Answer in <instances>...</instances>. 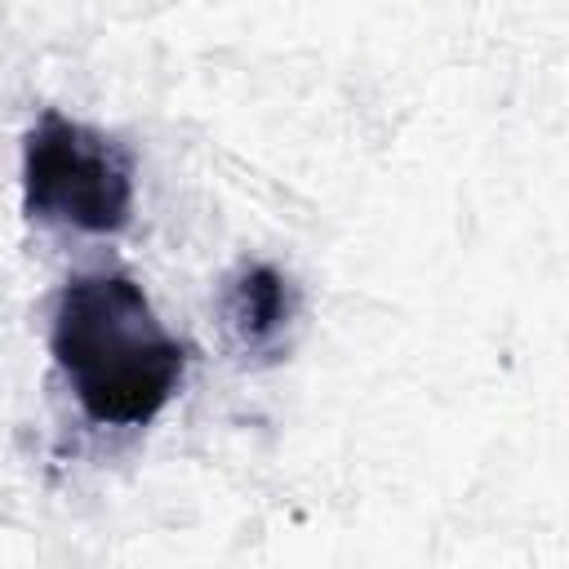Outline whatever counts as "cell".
<instances>
[{
  "mask_svg": "<svg viewBox=\"0 0 569 569\" xmlns=\"http://www.w3.org/2000/svg\"><path fill=\"white\" fill-rule=\"evenodd\" d=\"M49 351L93 427H147L178 391L187 347L160 325L142 284L124 271L67 280L49 325Z\"/></svg>",
  "mask_w": 569,
  "mask_h": 569,
  "instance_id": "obj_1",
  "label": "cell"
},
{
  "mask_svg": "<svg viewBox=\"0 0 569 569\" xmlns=\"http://www.w3.org/2000/svg\"><path fill=\"white\" fill-rule=\"evenodd\" d=\"M22 209L31 222L116 236L133 213V160L102 129L44 111L22 142Z\"/></svg>",
  "mask_w": 569,
  "mask_h": 569,
  "instance_id": "obj_2",
  "label": "cell"
},
{
  "mask_svg": "<svg viewBox=\"0 0 569 569\" xmlns=\"http://www.w3.org/2000/svg\"><path fill=\"white\" fill-rule=\"evenodd\" d=\"M298 316V289L271 262H240L222 284V329L244 356H276Z\"/></svg>",
  "mask_w": 569,
  "mask_h": 569,
  "instance_id": "obj_3",
  "label": "cell"
}]
</instances>
